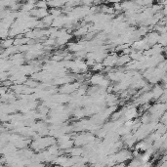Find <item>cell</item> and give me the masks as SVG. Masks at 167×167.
Returning <instances> with one entry per match:
<instances>
[{
    "mask_svg": "<svg viewBox=\"0 0 167 167\" xmlns=\"http://www.w3.org/2000/svg\"><path fill=\"white\" fill-rule=\"evenodd\" d=\"M117 57H118V55H117V53H115V52L106 55V57L104 59V61L102 62L104 68L113 69V67H115V65H116Z\"/></svg>",
    "mask_w": 167,
    "mask_h": 167,
    "instance_id": "cell-1",
    "label": "cell"
},
{
    "mask_svg": "<svg viewBox=\"0 0 167 167\" xmlns=\"http://www.w3.org/2000/svg\"><path fill=\"white\" fill-rule=\"evenodd\" d=\"M106 76L104 75L102 73H97L91 75V77L88 79V82L92 85V86H97L99 87V85L102 83V81L105 79Z\"/></svg>",
    "mask_w": 167,
    "mask_h": 167,
    "instance_id": "cell-2",
    "label": "cell"
},
{
    "mask_svg": "<svg viewBox=\"0 0 167 167\" xmlns=\"http://www.w3.org/2000/svg\"><path fill=\"white\" fill-rule=\"evenodd\" d=\"M31 17L35 18L36 20H42L43 18H45L46 16L49 15V11L48 9H38V8H34L33 10L29 12Z\"/></svg>",
    "mask_w": 167,
    "mask_h": 167,
    "instance_id": "cell-3",
    "label": "cell"
},
{
    "mask_svg": "<svg viewBox=\"0 0 167 167\" xmlns=\"http://www.w3.org/2000/svg\"><path fill=\"white\" fill-rule=\"evenodd\" d=\"M165 91H166L165 86H161V84H155L154 86L152 87V89H150V92H152L154 100H157L160 98V96Z\"/></svg>",
    "mask_w": 167,
    "mask_h": 167,
    "instance_id": "cell-4",
    "label": "cell"
},
{
    "mask_svg": "<svg viewBox=\"0 0 167 167\" xmlns=\"http://www.w3.org/2000/svg\"><path fill=\"white\" fill-rule=\"evenodd\" d=\"M65 25H66V15H62V16H60V17H57L54 19L53 24L51 27H55V29H60L65 27Z\"/></svg>",
    "mask_w": 167,
    "mask_h": 167,
    "instance_id": "cell-5",
    "label": "cell"
},
{
    "mask_svg": "<svg viewBox=\"0 0 167 167\" xmlns=\"http://www.w3.org/2000/svg\"><path fill=\"white\" fill-rule=\"evenodd\" d=\"M12 46H14V38L8 37V38L3 39V40L0 41V48H2L3 50L12 47Z\"/></svg>",
    "mask_w": 167,
    "mask_h": 167,
    "instance_id": "cell-6",
    "label": "cell"
},
{
    "mask_svg": "<svg viewBox=\"0 0 167 167\" xmlns=\"http://www.w3.org/2000/svg\"><path fill=\"white\" fill-rule=\"evenodd\" d=\"M31 39L27 38V37H15L14 38V46H22L29 44Z\"/></svg>",
    "mask_w": 167,
    "mask_h": 167,
    "instance_id": "cell-7",
    "label": "cell"
},
{
    "mask_svg": "<svg viewBox=\"0 0 167 167\" xmlns=\"http://www.w3.org/2000/svg\"><path fill=\"white\" fill-rule=\"evenodd\" d=\"M48 3V7H50L51 9H62L65 6L66 2L62 1H49Z\"/></svg>",
    "mask_w": 167,
    "mask_h": 167,
    "instance_id": "cell-8",
    "label": "cell"
},
{
    "mask_svg": "<svg viewBox=\"0 0 167 167\" xmlns=\"http://www.w3.org/2000/svg\"><path fill=\"white\" fill-rule=\"evenodd\" d=\"M54 17L53 16H51V15H48V16H46L45 18H43L42 20H41V22L43 23V25H45V27L46 29H48V27H50L51 25H52L53 24V21H54Z\"/></svg>",
    "mask_w": 167,
    "mask_h": 167,
    "instance_id": "cell-9",
    "label": "cell"
},
{
    "mask_svg": "<svg viewBox=\"0 0 167 167\" xmlns=\"http://www.w3.org/2000/svg\"><path fill=\"white\" fill-rule=\"evenodd\" d=\"M90 69H91V71L97 73H101V71H104V66L102 63H95Z\"/></svg>",
    "mask_w": 167,
    "mask_h": 167,
    "instance_id": "cell-10",
    "label": "cell"
},
{
    "mask_svg": "<svg viewBox=\"0 0 167 167\" xmlns=\"http://www.w3.org/2000/svg\"><path fill=\"white\" fill-rule=\"evenodd\" d=\"M48 11H49V15L53 16L54 18H57V17H60V16L64 15L62 9H50V10H48Z\"/></svg>",
    "mask_w": 167,
    "mask_h": 167,
    "instance_id": "cell-11",
    "label": "cell"
},
{
    "mask_svg": "<svg viewBox=\"0 0 167 167\" xmlns=\"http://www.w3.org/2000/svg\"><path fill=\"white\" fill-rule=\"evenodd\" d=\"M141 161L139 160V158H132L126 167H140L141 166Z\"/></svg>",
    "mask_w": 167,
    "mask_h": 167,
    "instance_id": "cell-12",
    "label": "cell"
},
{
    "mask_svg": "<svg viewBox=\"0 0 167 167\" xmlns=\"http://www.w3.org/2000/svg\"><path fill=\"white\" fill-rule=\"evenodd\" d=\"M35 8H38V9H48V3L46 1L35 2Z\"/></svg>",
    "mask_w": 167,
    "mask_h": 167,
    "instance_id": "cell-13",
    "label": "cell"
},
{
    "mask_svg": "<svg viewBox=\"0 0 167 167\" xmlns=\"http://www.w3.org/2000/svg\"><path fill=\"white\" fill-rule=\"evenodd\" d=\"M9 73L8 71H3V73H0V82H3V81L7 80L9 78Z\"/></svg>",
    "mask_w": 167,
    "mask_h": 167,
    "instance_id": "cell-14",
    "label": "cell"
},
{
    "mask_svg": "<svg viewBox=\"0 0 167 167\" xmlns=\"http://www.w3.org/2000/svg\"><path fill=\"white\" fill-rule=\"evenodd\" d=\"M9 91V88H7V87H4V86H0V97L1 96H3V95H5L7 92Z\"/></svg>",
    "mask_w": 167,
    "mask_h": 167,
    "instance_id": "cell-15",
    "label": "cell"
},
{
    "mask_svg": "<svg viewBox=\"0 0 167 167\" xmlns=\"http://www.w3.org/2000/svg\"><path fill=\"white\" fill-rule=\"evenodd\" d=\"M110 167H126V165H125V163H114Z\"/></svg>",
    "mask_w": 167,
    "mask_h": 167,
    "instance_id": "cell-16",
    "label": "cell"
},
{
    "mask_svg": "<svg viewBox=\"0 0 167 167\" xmlns=\"http://www.w3.org/2000/svg\"><path fill=\"white\" fill-rule=\"evenodd\" d=\"M0 117H1V113H0Z\"/></svg>",
    "mask_w": 167,
    "mask_h": 167,
    "instance_id": "cell-17",
    "label": "cell"
}]
</instances>
